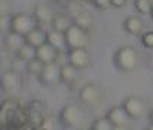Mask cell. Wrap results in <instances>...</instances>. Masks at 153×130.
Masks as SVG:
<instances>
[{"label": "cell", "instance_id": "277c9868", "mask_svg": "<svg viewBox=\"0 0 153 130\" xmlns=\"http://www.w3.org/2000/svg\"><path fill=\"white\" fill-rule=\"evenodd\" d=\"M38 25V20L35 19L33 15H27V13H16L12 16V23H10V30L16 32L25 36L29 33L32 29H35Z\"/></svg>", "mask_w": 153, "mask_h": 130}, {"label": "cell", "instance_id": "f546056e", "mask_svg": "<svg viewBox=\"0 0 153 130\" xmlns=\"http://www.w3.org/2000/svg\"><path fill=\"white\" fill-rule=\"evenodd\" d=\"M127 3V0H111V6L114 7H123Z\"/></svg>", "mask_w": 153, "mask_h": 130}, {"label": "cell", "instance_id": "44dd1931", "mask_svg": "<svg viewBox=\"0 0 153 130\" xmlns=\"http://www.w3.org/2000/svg\"><path fill=\"white\" fill-rule=\"evenodd\" d=\"M43 67H45V64H43L41 59H38L36 56L32 58L30 61H27L26 62V72H29V74H32V75H36V77H39V74L42 72Z\"/></svg>", "mask_w": 153, "mask_h": 130}, {"label": "cell", "instance_id": "52a82bcc", "mask_svg": "<svg viewBox=\"0 0 153 130\" xmlns=\"http://www.w3.org/2000/svg\"><path fill=\"white\" fill-rule=\"evenodd\" d=\"M39 81L43 85L52 87L61 82V67L56 65V62H51V64H45L42 72L39 74Z\"/></svg>", "mask_w": 153, "mask_h": 130}, {"label": "cell", "instance_id": "6da1fadb", "mask_svg": "<svg viewBox=\"0 0 153 130\" xmlns=\"http://www.w3.org/2000/svg\"><path fill=\"white\" fill-rule=\"evenodd\" d=\"M59 120L67 129H82L85 124V116L76 104H68L62 107L59 113Z\"/></svg>", "mask_w": 153, "mask_h": 130}, {"label": "cell", "instance_id": "ffe728a7", "mask_svg": "<svg viewBox=\"0 0 153 130\" xmlns=\"http://www.w3.org/2000/svg\"><path fill=\"white\" fill-rule=\"evenodd\" d=\"M15 55H16L17 58H20L22 61L27 62V61H30L32 58L36 56V48H33L32 45H29V43L25 42L16 52H15Z\"/></svg>", "mask_w": 153, "mask_h": 130}, {"label": "cell", "instance_id": "4316f807", "mask_svg": "<svg viewBox=\"0 0 153 130\" xmlns=\"http://www.w3.org/2000/svg\"><path fill=\"white\" fill-rule=\"evenodd\" d=\"M36 129L39 130H53V121L49 116H43V119L41 120V123L38 124Z\"/></svg>", "mask_w": 153, "mask_h": 130}, {"label": "cell", "instance_id": "836d02e7", "mask_svg": "<svg viewBox=\"0 0 153 130\" xmlns=\"http://www.w3.org/2000/svg\"><path fill=\"white\" fill-rule=\"evenodd\" d=\"M150 15H152V19H153V7H152V12H150Z\"/></svg>", "mask_w": 153, "mask_h": 130}, {"label": "cell", "instance_id": "4dcf8cb0", "mask_svg": "<svg viewBox=\"0 0 153 130\" xmlns=\"http://www.w3.org/2000/svg\"><path fill=\"white\" fill-rule=\"evenodd\" d=\"M149 119H150V123L153 124V110L150 111V114H149Z\"/></svg>", "mask_w": 153, "mask_h": 130}, {"label": "cell", "instance_id": "ba28073f", "mask_svg": "<svg viewBox=\"0 0 153 130\" xmlns=\"http://www.w3.org/2000/svg\"><path fill=\"white\" fill-rule=\"evenodd\" d=\"M123 107H124V110L130 116V119H133V120L142 119L146 114V103L142 98L134 97V95L127 97L124 100V103H123Z\"/></svg>", "mask_w": 153, "mask_h": 130}, {"label": "cell", "instance_id": "f1b7e54d", "mask_svg": "<svg viewBox=\"0 0 153 130\" xmlns=\"http://www.w3.org/2000/svg\"><path fill=\"white\" fill-rule=\"evenodd\" d=\"M9 10H10V4L6 0H0V16L1 15H9Z\"/></svg>", "mask_w": 153, "mask_h": 130}, {"label": "cell", "instance_id": "30bf717a", "mask_svg": "<svg viewBox=\"0 0 153 130\" xmlns=\"http://www.w3.org/2000/svg\"><path fill=\"white\" fill-rule=\"evenodd\" d=\"M68 62L72 64L74 67H76L78 69L85 68L88 65V62H90V55H88L87 48H74V49H69Z\"/></svg>", "mask_w": 153, "mask_h": 130}, {"label": "cell", "instance_id": "83f0119b", "mask_svg": "<svg viewBox=\"0 0 153 130\" xmlns=\"http://www.w3.org/2000/svg\"><path fill=\"white\" fill-rule=\"evenodd\" d=\"M93 4L97 9H101V10H107L111 6V0H93Z\"/></svg>", "mask_w": 153, "mask_h": 130}, {"label": "cell", "instance_id": "8fae6325", "mask_svg": "<svg viewBox=\"0 0 153 130\" xmlns=\"http://www.w3.org/2000/svg\"><path fill=\"white\" fill-rule=\"evenodd\" d=\"M33 16L38 20V25L39 26H46L52 23L55 15H53V12H52L49 4H46V3H38L35 6Z\"/></svg>", "mask_w": 153, "mask_h": 130}, {"label": "cell", "instance_id": "603a6c76", "mask_svg": "<svg viewBox=\"0 0 153 130\" xmlns=\"http://www.w3.org/2000/svg\"><path fill=\"white\" fill-rule=\"evenodd\" d=\"M13 58H15V52L10 51L6 45L0 46V65H7V67H10Z\"/></svg>", "mask_w": 153, "mask_h": 130}, {"label": "cell", "instance_id": "7402d4cb", "mask_svg": "<svg viewBox=\"0 0 153 130\" xmlns=\"http://www.w3.org/2000/svg\"><path fill=\"white\" fill-rule=\"evenodd\" d=\"M91 129L93 130H113L114 126L110 121V119L105 116V117H100V119H95L91 124Z\"/></svg>", "mask_w": 153, "mask_h": 130}, {"label": "cell", "instance_id": "5bb4252c", "mask_svg": "<svg viewBox=\"0 0 153 130\" xmlns=\"http://www.w3.org/2000/svg\"><path fill=\"white\" fill-rule=\"evenodd\" d=\"M25 41H26V43L32 45L33 48H38L42 43L46 42V30H43L42 26H36L29 33L25 35Z\"/></svg>", "mask_w": 153, "mask_h": 130}, {"label": "cell", "instance_id": "d4e9b609", "mask_svg": "<svg viewBox=\"0 0 153 130\" xmlns=\"http://www.w3.org/2000/svg\"><path fill=\"white\" fill-rule=\"evenodd\" d=\"M10 23H12V16L9 15L0 16V35H6L10 32Z\"/></svg>", "mask_w": 153, "mask_h": 130}, {"label": "cell", "instance_id": "9c48e42d", "mask_svg": "<svg viewBox=\"0 0 153 130\" xmlns=\"http://www.w3.org/2000/svg\"><path fill=\"white\" fill-rule=\"evenodd\" d=\"M107 117L113 123L114 129H126L128 126V123H130V116L124 110L123 105L111 107L110 110H108V113H107Z\"/></svg>", "mask_w": 153, "mask_h": 130}, {"label": "cell", "instance_id": "5b68a950", "mask_svg": "<svg viewBox=\"0 0 153 130\" xmlns=\"http://www.w3.org/2000/svg\"><path fill=\"white\" fill-rule=\"evenodd\" d=\"M65 39H67V48L74 49V48H87L90 42L88 30H85L78 25H74L65 32Z\"/></svg>", "mask_w": 153, "mask_h": 130}, {"label": "cell", "instance_id": "3957f363", "mask_svg": "<svg viewBox=\"0 0 153 130\" xmlns=\"http://www.w3.org/2000/svg\"><path fill=\"white\" fill-rule=\"evenodd\" d=\"M0 90L7 95H15L20 93L22 90V74L13 71V69H6L0 75Z\"/></svg>", "mask_w": 153, "mask_h": 130}, {"label": "cell", "instance_id": "7a4b0ae2", "mask_svg": "<svg viewBox=\"0 0 153 130\" xmlns=\"http://www.w3.org/2000/svg\"><path fill=\"white\" fill-rule=\"evenodd\" d=\"M114 64L121 71H134L139 65V53L131 46H121L114 55Z\"/></svg>", "mask_w": 153, "mask_h": 130}, {"label": "cell", "instance_id": "e0dca14e", "mask_svg": "<svg viewBox=\"0 0 153 130\" xmlns=\"http://www.w3.org/2000/svg\"><path fill=\"white\" fill-rule=\"evenodd\" d=\"M124 29L126 32H128L130 35H142L143 33V29H145V25L142 22V19L137 16H130L124 20Z\"/></svg>", "mask_w": 153, "mask_h": 130}, {"label": "cell", "instance_id": "d6a6232c", "mask_svg": "<svg viewBox=\"0 0 153 130\" xmlns=\"http://www.w3.org/2000/svg\"><path fill=\"white\" fill-rule=\"evenodd\" d=\"M149 130H153V124L152 126H149Z\"/></svg>", "mask_w": 153, "mask_h": 130}, {"label": "cell", "instance_id": "7c38bea8", "mask_svg": "<svg viewBox=\"0 0 153 130\" xmlns=\"http://www.w3.org/2000/svg\"><path fill=\"white\" fill-rule=\"evenodd\" d=\"M61 52L53 48L52 45H49L48 42L42 43L41 46L36 48V58L41 59L43 64H51V62H56L58 59V55Z\"/></svg>", "mask_w": 153, "mask_h": 130}, {"label": "cell", "instance_id": "ac0fdd59", "mask_svg": "<svg viewBox=\"0 0 153 130\" xmlns=\"http://www.w3.org/2000/svg\"><path fill=\"white\" fill-rule=\"evenodd\" d=\"M25 42H26L25 36L20 33H16V32H12V30H10L9 33L4 35V45L13 52H16Z\"/></svg>", "mask_w": 153, "mask_h": 130}, {"label": "cell", "instance_id": "1f68e13d", "mask_svg": "<svg viewBox=\"0 0 153 130\" xmlns=\"http://www.w3.org/2000/svg\"><path fill=\"white\" fill-rule=\"evenodd\" d=\"M76 1H84V3H93V0H76Z\"/></svg>", "mask_w": 153, "mask_h": 130}, {"label": "cell", "instance_id": "484cf974", "mask_svg": "<svg viewBox=\"0 0 153 130\" xmlns=\"http://www.w3.org/2000/svg\"><path fill=\"white\" fill-rule=\"evenodd\" d=\"M142 43H143L145 48L153 49V30H149V32H143V33H142Z\"/></svg>", "mask_w": 153, "mask_h": 130}, {"label": "cell", "instance_id": "2e32d148", "mask_svg": "<svg viewBox=\"0 0 153 130\" xmlns=\"http://www.w3.org/2000/svg\"><path fill=\"white\" fill-rule=\"evenodd\" d=\"M78 79V68L74 67L72 64H64L61 65V82L65 84H74Z\"/></svg>", "mask_w": 153, "mask_h": 130}, {"label": "cell", "instance_id": "cb8c5ba5", "mask_svg": "<svg viewBox=\"0 0 153 130\" xmlns=\"http://www.w3.org/2000/svg\"><path fill=\"white\" fill-rule=\"evenodd\" d=\"M134 7L140 15H149L152 12V1L150 0H134Z\"/></svg>", "mask_w": 153, "mask_h": 130}, {"label": "cell", "instance_id": "8992f818", "mask_svg": "<svg viewBox=\"0 0 153 130\" xmlns=\"http://www.w3.org/2000/svg\"><path fill=\"white\" fill-rule=\"evenodd\" d=\"M79 100L88 107H98L104 101V93L95 84H85L79 90Z\"/></svg>", "mask_w": 153, "mask_h": 130}, {"label": "cell", "instance_id": "9a60e30c", "mask_svg": "<svg viewBox=\"0 0 153 130\" xmlns=\"http://www.w3.org/2000/svg\"><path fill=\"white\" fill-rule=\"evenodd\" d=\"M74 25V19L65 13H59V15H55L53 16V20H52V29L55 30H59V32H67L71 26Z\"/></svg>", "mask_w": 153, "mask_h": 130}, {"label": "cell", "instance_id": "4fadbf2b", "mask_svg": "<svg viewBox=\"0 0 153 130\" xmlns=\"http://www.w3.org/2000/svg\"><path fill=\"white\" fill-rule=\"evenodd\" d=\"M46 42L52 45L53 48H56L59 52H62L67 48V39H65V33L59 32V30H55L51 29L46 32Z\"/></svg>", "mask_w": 153, "mask_h": 130}, {"label": "cell", "instance_id": "d6986e66", "mask_svg": "<svg viewBox=\"0 0 153 130\" xmlns=\"http://www.w3.org/2000/svg\"><path fill=\"white\" fill-rule=\"evenodd\" d=\"M72 19H74V23H75V25H78L79 27H82L85 30H88L94 23L93 16H91L88 12H84V10H81L79 13H76Z\"/></svg>", "mask_w": 153, "mask_h": 130}]
</instances>
